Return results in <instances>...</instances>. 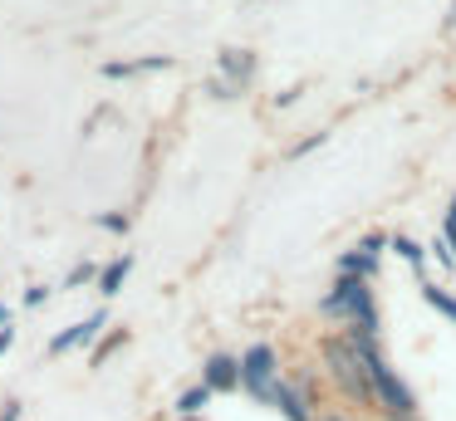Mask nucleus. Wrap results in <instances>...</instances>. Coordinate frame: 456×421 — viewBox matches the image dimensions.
I'll use <instances>...</instances> for the list:
<instances>
[{
    "label": "nucleus",
    "instance_id": "1",
    "mask_svg": "<svg viewBox=\"0 0 456 421\" xmlns=\"http://www.w3.org/2000/svg\"><path fill=\"white\" fill-rule=\"evenodd\" d=\"M319 358H324V372L329 382H334L338 392H344L354 407H373V382H368L363 362L354 358V348H348L344 333H329L324 343H319Z\"/></svg>",
    "mask_w": 456,
    "mask_h": 421
},
{
    "label": "nucleus",
    "instance_id": "2",
    "mask_svg": "<svg viewBox=\"0 0 456 421\" xmlns=\"http://www.w3.org/2000/svg\"><path fill=\"white\" fill-rule=\"evenodd\" d=\"M319 309H324L329 319L348 323V328L378 333V299H373V284L368 279H344V274H338L334 289L319 299Z\"/></svg>",
    "mask_w": 456,
    "mask_h": 421
},
{
    "label": "nucleus",
    "instance_id": "3",
    "mask_svg": "<svg viewBox=\"0 0 456 421\" xmlns=\"http://www.w3.org/2000/svg\"><path fill=\"white\" fill-rule=\"evenodd\" d=\"M275 382H280V352L270 348V343H250V348L240 352V387H246L260 407H270Z\"/></svg>",
    "mask_w": 456,
    "mask_h": 421
},
{
    "label": "nucleus",
    "instance_id": "4",
    "mask_svg": "<svg viewBox=\"0 0 456 421\" xmlns=\"http://www.w3.org/2000/svg\"><path fill=\"white\" fill-rule=\"evenodd\" d=\"M99 328H109V313H103V309H94L89 319H79L74 328L54 333V338H50V352L60 358V352H69V348H84V343H94V338H99Z\"/></svg>",
    "mask_w": 456,
    "mask_h": 421
},
{
    "label": "nucleus",
    "instance_id": "5",
    "mask_svg": "<svg viewBox=\"0 0 456 421\" xmlns=\"http://www.w3.org/2000/svg\"><path fill=\"white\" fill-rule=\"evenodd\" d=\"M201 382H207L211 392H236L240 387V358H231V352H211L207 368H201Z\"/></svg>",
    "mask_w": 456,
    "mask_h": 421
},
{
    "label": "nucleus",
    "instance_id": "6",
    "mask_svg": "<svg viewBox=\"0 0 456 421\" xmlns=\"http://www.w3.org/2000/svg\"><path fill=\"white\" fill-rule=\"evenodd\" d=\"M270 407L280 411L285 421H314V411H309V401L299 397L289 382H275V392H270Z\"/></svg>",
    "mask_w": 456,
    "mask_h": 421
},
{
    "label": "nucleus",
    "instance_id": "7",
    "mask_svg": "<svg viewBox=\"0 0 456 421\" xmlns=\"http://www.w3.org/2000/svg\"><path fill=\"white\" fill-rule=\"evenodd\" d=\"M250 74H256V54H250V49H221V78H226V84L246 88Z\"/></svg>",
    "mask_w": 456,
    "mask_h": 421
},
{
    "label": "nucleus",
    "instance_id": "8",
    "mask_svg": "<svg viewBox=\"0 0 456 421\" xmlns=\"http://www.w3.org/2000/svg\"><path fill=\"white\" fill-rule=\"evenodd\" d=\"M378 270H383V260H373L363 245H358V250H344V255H338V274H344V279H368V284H373Z\"/></svg>",
    "mask_w": 456,
    "mask_h": 421
},
{
    "label": "nucleus",
    "instance_id": "9",
    "mask_svg": "<svg viewBox=\"0 0 456 421\" xmlns=\"http://www.w3.org/2000/svg\"><path fill=\"white\" fill-rule=\"evenodd\" d=\"M172 69V54H148V59H133V64H103L109 78H128V74H162Z\"/></svg>",
    "mask_w": 456,
    "mask_h": 421
},
{
    "label": "nucleus",
    "instance_id": "10",
    "mask_svg": "<svg viewBox=\"0 0 456 421\" xmlns=\"http://www.w3.org/2000/svg\"><path fill=\"white\" fill-rule=\"evenodd\" d=\"M128 270H133V255H118V260H113L109 270L99 274V294H103V299H113V294L128 284Z\"/></svg>",
    "mask_w": 456,
    "mask_h": 421
},
{
    "label": "nucleus",
    "instance_id": "11",
    "mask_svg": "<svg viewBox=\"0 0 456 421\" xmlns=\"http://www.w3.org/2000/svg\"><path fill=\"white\" fill-rule=\"evenodd\" d=\"M207 401H211V387H207V382H197V387H187L177 397V417H201V407H207Z\"/></svg>",
    "mask_w": 456,
    "mask_h": 421
},
{
    "label": "nucleus",
    "instance_id": "12",
    "mask_svg": "<svg viewBox=\"0 0 456 421\" xmlns=\"http://www.w3.org/2000/svg\"><path fill=\"white\" fill-rule=\"evenodd\" d=\"M422 299L432 304V309L442 313V319H452V323H456V294H446L442 284H422Z\"/></svg>",
    "mask_w": 456,
    "mask_h": 421
},
{
    "label": "nucleus",
    "instance_id": "13",
    "mask_svg": "<svg viewBox=\"0 0 456 421\" xmlns=\"http://www.w3.org/2000/svg\"><path fill=\"white\" fill-rule=\"evenodd\" d=\"M393 250H397V255H403V260H407V264H412V270H417V274H422V270H427V245H417V240H407V235H397V240H393Z\"/></svg>",
    "mask_w": 456,
    "mask_h": 421
},
{
    "label": "nucleus",
    "instance_id": "14",
    "mask_svg": "<svg viewBox=\"0 0 456 421\" xmlns=\"http://www.w3.org/2000/svg\"><path fill=\"white\" fill-rule=\"evenodd\" d=\"M123 343H128V328H113L109 338H103L99 348H94V362H99V368H103V358H109V352H118Z\"/></svg>",
    "mask_w": 456,
    "mask_h": 421
},
{
    "label": "nucleus",
    "instance_id": "15",
    "mask_svg": "<svg viewBox=\"0 0 456 421\" xmlns=\"http://www.w3.org/2000/svg\"><path fill=\"white\" fill-rule=\"evenodd\" d=\"M324 137H329V133H309L305 142H295V147H289V157H309L314 147H324Z\"/></svg>",
    "mask_w": 456,
    "mask_h": 421
},
{
    "label": "nucleus",
    "instance_id": "16",
    "mask_svg": "<svg viewBox=\"0 0 456 421\" xmlns=\"http://www.w3.org/2000/svg\"><path fill=\"white\" fill-rule=\"evenodd\" d=\"M207 93H211V98H236L240 88H236V84H226V78H211V84H207Z\"/></svg>",
    "mask_w": 456,
    "mask_h": 421
},
{
    "label": "nucleus",
    "instance_id": "17",
    "mask_svg": "<svg viewBox=\"0 0 456 421\" xmlns=\"http://www.w3.org/2000/svg\"><path fill=\"white\" fill-rule=\"evenodd\" d=\"M89 279H94V264H79V270L64 279V289H74V284H89Z\"/></svg>",
    "mask_w": 456,
    "mask_h": 421
},
{
    "label": "nucleus",
    "instance_id": "18",
    "mask_svg": "<svg viewBox=\"0 0 456 421\" xmlns=\"http://www.w3.org/2000/svg\"><path fill=\"white\" fill-rule=\"evenodd\" d=\"M103 231H128V215H99Z\"/></svg>",
    "mask_w": 456,
    "mask_h": 421
},
{
    "label": "nucleus",
    "instance_id": "19",
    "mask_svg": "<svg viewBox=\"0 0 456 421\" xmlns=\"http://www.w3.org/2000/svg\"><path fill=\"white\" fill-rule=\"evenodd\" d=\"M20 411H25V407H20V401H15V397H11V401H5V407H0V421H20Z\"/></svg>",
    "mask_w": 456,
    "mask_h": 421
},
{
    "label": "nucleus",
    "instance_id": "20",
    "mask_svg": "<svg viewBox=\"0 0 456 421\" xmlns=\"http://www.w3.org/2000/svg\"><path fill=\"white\" fill-rule=\"evenodd\" d=\"M45 299H50V289H45V284H40V289H25V309H35V304H45Z\"/></svg>",
    "mask_w": 456,
    "mask_h": 421
},
{
    "label": "nucleus",
    "instance_id": "21",
    "mask_svg": "<svg viewBox=\"0 0 456 421\" xmlns=\"http://www.w3.org/2000/svg\"><path fill=\"white\" fill-rule=\"evenodd\" d=\"M11 343H15V328H11V323H5V328H0V358L11 352Z\"/></svg>",
    "mask_w": 456,
    "mask_h": 421
},
{
    "label": "nucleus",
    "instance_id": "22",
    "mask_svg": "<svg viewBox=\"0 0 456 421\" xmlns=\"http://www.w3.org/2000/svg\"><path fill=\"white\" fill-rule=\"evenodd\" d=\"M299 98V88H285V93H275V108H289Z\"/></svg>",
    "mask_w": 456,
    "mask_h": 421
},
{
    "label": "nucleus",
    "instance_id": "23",
    "mask_svg": "<svg viewBox=\"0 0 456 421\" xmlns=\"http://www.w3.org/2000/svg\"><path fill=\"white\" fill-rule=\"evenodd\" d=\"M446 225H456V201H452V211H446Z\"/></svg>",
    "mask_w": 456,
    "mask_h": 421
},
{
    "label": "nucleus",
    "instance_id": "24",
    "mask_svg": "<svg viewBox=\"0 0 456 421\" xmlns=\"http://www.w3.org/2000/svg\"><path fill=\"white\" fill-rule=\"evenodd\" d=\"M319 421H348V417H338V411H329V417H319Z\"/></svg>",
    "mask_w": 456,
    "mask_h": 421
},
{
    "label": "nucleus",
    "instance_id": "25",
    "mask_svg": "<svg viewBox=\"0 0 456 421\" xmlns=\"http://www.w3.org/2000/svg\"><path fill=\"white\" fill-rule=\"evenodd\" d=\"M177 421H201V417H177Z\"/></svg>",
    "mask_w": 456,
    "mask_h": 421
}]
</instances>
